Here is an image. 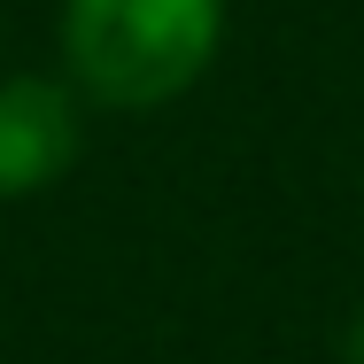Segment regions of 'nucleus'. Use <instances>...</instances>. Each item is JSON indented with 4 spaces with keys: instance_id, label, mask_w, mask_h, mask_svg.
Wrapping results in <instances>:
<instances>
[{
    "instance_id": "obj_2",
    "label": "nucleus",
    "mask_w": 364,
    "mask_h": 364,
    "mask_svg": "<svg viewBox=\"0 0 364 364\" xmlns=\"http://www.w3.org/2000/svg\"><path fill=\"white\" fill-rule=\"evenodd\" d=\"M77 155V109L55 77L0 85V194H39Z\"/></svg>"
},
{
    "instance_id": "obj_1",
    "label": "nucleus",
    "mask_w": 364,
    "mask_h": 364,
    "mask_svg": "<svg viewBox=\"0 0 364 364\" xmlns=\"http://www.w3.org/2000/svg\"><path fill=\"white\" fill-rule=\"evenodd\" d=\"M225 0H70L63 47L85 93L117 109H155L186 93L218 55Z\"/></svg>"
},
{
    "instance_id": "obj_3",
    "label": "nucleus",
    "mask_w": 364,
    "mask_h": 364,
    "mask_svg": "<svg viewBox=\"0 0 364 364\" xmlns=\"http://www.w3.org/2000/svg\"><path fill=\"white\" fill-rule=\"evenodd\" d=\"M349 364H364V318H357V333H349Z\"/></svg>"
}]
</instances>
